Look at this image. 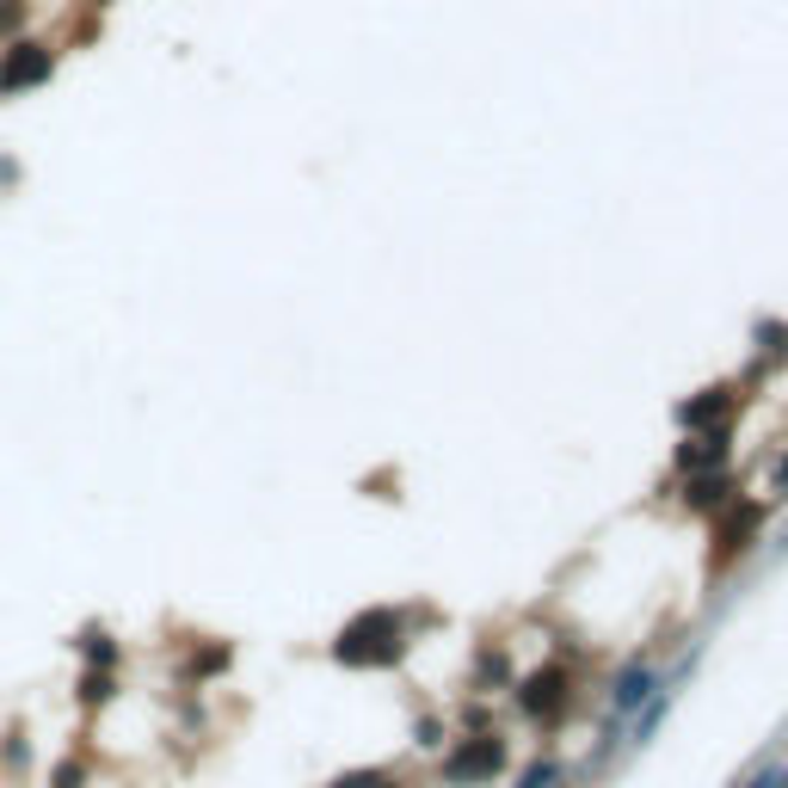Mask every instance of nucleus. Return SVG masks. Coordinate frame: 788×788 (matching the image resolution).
I'll return each mask as SVG.
<instances>
[{"mask_svg":"<svg viewBox=\"0 0 788 788\" xmlns=\"http://www.w3.org/2000/svg\"><path fill=\"white\" fill-rule=\"evenodd\" d=\"M333 659L340 665H395L401 659V617L395 610H364L333 641Z\"/></svg>","mask_w":788,"mask_h":788,"instance_id":"obj_1","label":"nucleus"},{"mask_svg":"<svg viewBox=\"0 0 788 788\" xmlns=\"http://www.w3.org/2000/svg\"><path fill=\"white\" fill-rule=\"evenodd\" d=\"M49 75H56V56H49L44 44H32V37H13V44L0 49V99L32 93Z\"/></svg>","mask_w":788,"mask_h":788,"instance_id":"obj_2","label":"nucleus"},{"mask_svg":"<svg viewBox=\"0 0 788 788\" xmlns=\"http://www.w3.org/2000/svg\"><path fill=\"white\" fill-rule=\"evenodd\" d=\"M506 770V745L493 740V733H480V740H468L463 752L444 757V776L450 783H487V776Z\"/></svg>","mask_w":788,"mask_h":788,"instance_id":"obj_3","label":"nucleus"},{"mask_svg":"<svg viewBox=\"0 0 788 788\" xmlns=\"http://www.w3.org/2000/svg\"><path fill=\"white\" fill-rule=\"evenodd\" d=\"M518 702H524V714H536V721H555V714L567 709V672H561V665H542V672H530Z\"/></svg>","mask_w":788,"mask_h":788,"instance_id":"obj_4","label":"nucleus"},{"mask_svg":"<svg viewBox=\"0 0 788 788\" xmlns=\"http://www.w3.org/2000/svg\"><path fill=\"white\" fill-rule=\"evenodd\" d=\"M757 518H764L757 506H733V511H726V518H721V561L733 555V548H745V542H752Z\"/></svg>","mask_w":788,"mask_h":788,"instance_id":"obj_5","label":"nucleus"},{"mask_svg":"<svg viewBox=\"0 0 788 788\" xmlns=\"http://www.w3.org/2000/svg\"><path fill=\"white\" fill-rule=\"evenodd\" d=\"M721 413H726V395L714 388L709 401H690V407H684V425H709V419H721Z\"/></svg>","mask_w":788,"mask_h":788,"instance_id":"obj_6","label":"nucleus"},{"mask_svg":"<svg viewBox=\"0 0 788 788\" xmlns=\"http://www.w3.org/2000/svg\"><path fill=\"white\" fill-rule=\"evenodd\" d=\"M333 788H401L395 776H382V770H357V776H340Z\"/></svg>","mask_w":788,"mask_h":788,"instance_id":"obj_7","label":"nucleus"},{"mask_svg":"<svg viewBox=\"0 0 788 788\" xmlns=\"http://www.w3.org/2000/svg\"><path fill=\"white\" fill-rule=\"evenodd\" d=\"M106 696H111V678H106V665H99V672L80 678V702H106Z\"/></svg>","mask_w":788,"mask_h":788,"instance_id":"obj_8","label":"nucleus"},{"mask_svg":"<svg viewBox=\"0 0 788 788\" xmlns=\"http://www.w3.org/2000/svg\"><path fill=\"white\" fill-rule=\"evenodd\" d=\"M25 25V0H0V37H19Z\"/></svg>","mask_w":788,"mask_h":788,"instance_id":"obj_9","label":"nucleus"},{"mask_svg":"<svg viewBox=\"0 0 788 788\" xmlns=\"http://www.w3.org/2000/svg\"><path fill=\"white\" fill-rule=\"evenodd\" d=\"M721 493H726L721 480H696V487H690V506H696V511H709V506H714V499H721Z\"/></svg>","mask_w":788,"mask_h":788,"instance_id":"obj_10","label":"nucleus"},{"mask_svg":"<svg viewBox=\"0 0 788 788\" xmlns=\"http://www.w3.org/2000/svg\"><path fill=\"white\" fill-rule=\"evenodd\" d=\"M647 690H653V678H647V672H629V678H622V696H617V702L629 709L634 696H647Z\"/></svg>","mask_w":788,"mask_h":788,"instance_id":"obj_11","label":"nucleus"},{"mask_svg":"<svg viewBox=\"0 0 788 788\" xmlns=\"http://www.w3.org/2000/svg\"><path fill=\"white\" fill-rule=\"evenodd\" d=\"M87 653H93V665H111V659H118V653H111V641H106V634H87Z\"/></svg>","mask_w":788,"mask_h":788,"instance_id":"obj_12","label":"nucleus"},{"mask_svg":"<svg viewBox=\"0 0 788 788\" xmlns=\"http://www.w3.org/2000/svg\"><path fill=\"white\" fill-rule=\"evenodd\" d=\"M87 783V770H80V764H56V788H80Z\"/></svg>","mask_w":788,"mask_h":788,"instance_id":"obj_13","label":"nucleus"},{"mask_svg":"<svg viewBox=\"0 0 788 788\" xmlns=\"http://www.w3.org/2000/svg\"><path fill=\"white\" fill-rule=\"evenodd\" d=\"M783 487H788V463H783Z\"/></svg>","mask_w":788,"mask_h":788,"instance_id":"obj_14","label":"nucleus"}]
</instances>
